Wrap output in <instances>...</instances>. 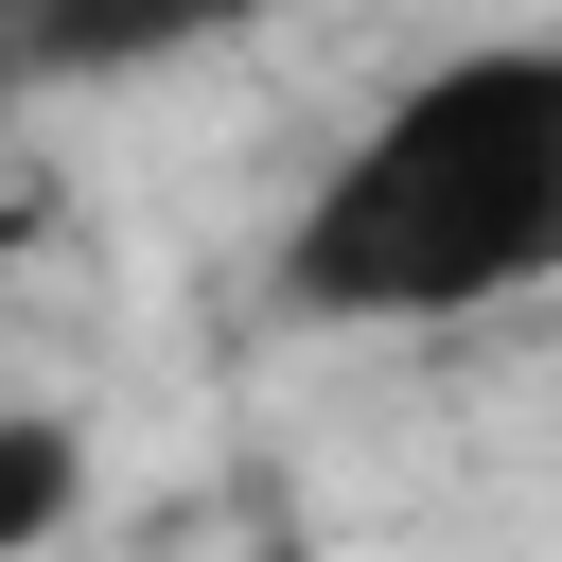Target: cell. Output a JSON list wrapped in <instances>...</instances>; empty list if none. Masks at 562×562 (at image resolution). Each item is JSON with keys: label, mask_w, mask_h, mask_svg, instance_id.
Here are the masks:
<instances>
[{"label": "cell", "mask_w": 562, "mask_h": 562, "mask_svg": "<svg viewBox=\"0 0 562 562\" xmlns=\"http://www.w3.org/2000/svg\"><path fill=\"white\" fill-rule=\"evenodd\" d=\"M544 281H562V35L422 53L263 246V299L316 334H457Z\"/></svg>", "instance_id": "6da1fadb"}, {"label": "cell", "mask_w": 562, "mask_h": 562, "mask_svg": "<svg viewBox=\"0 0 562 562\" xmlns=\"http://www.w3.org/2000/svg\"><path fill=\"white\" fill-rule=\"evenodd\" d=\"M281 0H35V70L53 88H123V70H176V53H228L263 35Z\"/></svg>", "instance_id": "7a4b0ae2"}, {"label": "cell", "mask_w": 562, "mask_h": 562, "mask_svg": "<svg viewBox=\"0 0 562 562\" xmlns=\"http://www.w3.org/2000/svg\"><path fill=\"white\" fill-rule=\"evenodd\" d=\"M88 509V422L70 404H0V562H35Z\"/></svg>", "instance_id": "3957f363"}, {"label": "cell", "mask_w": 562, "mask_h": 562, "mask_svg": "<svg viewBox=\"0 0 562 562\" xmlns=\"http://www.w3.org/2000/svg\"><path fill=\"white\" fill-rule=\"evenodd\" d=\"M35 88H53V70H35V0H0V123H18Z\"/></svg>", "instance_id": "277c9868"}]
</instances>
